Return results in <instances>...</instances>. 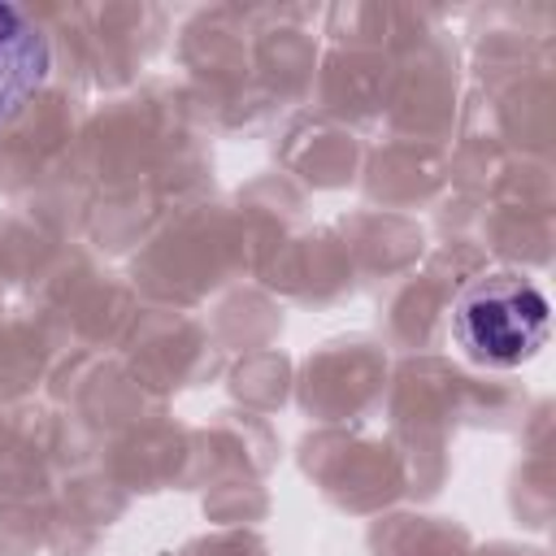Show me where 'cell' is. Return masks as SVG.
Masks as SVG:
<instances>
[{"label":"cell","instance_id":"cell-2","mask_svg":"<svg viewBox=\"0 0 556 556\" xmlns=\"http://www.w3.org/2000/svg\"><path fill=\"white\" fill-rule=\"evenodd\" d=\"M48 35L17 4H0V126L30 104V96L48 83Z\"/></svg>","mask_w":556,"mask_h":556},{"label":"cell","instance_id":"cell-1","mask_svg":"<svg viewBox=\"0 0 556 556\" xmlns=\"http://www.w3.org/2000/svg\"><path fill=\"white\" fill-rule=\"evenodd\" d=\"M552 330V304L526 274L469 278L452 300V339L473 365L508 369L530 361Z\"/></svg>","mask_w":556,"mask_h":556}]
</instances>
